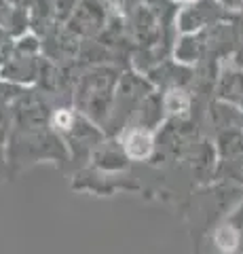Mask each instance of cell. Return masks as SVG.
I'll return each mask as SVG.
<instances>
[{
	"mask_svg": "<svg viewBox=\"0 0 243 254\" xmlns=\"http://www.w3.org/2000/svg\"><path fill=\"white\" fill-rule=\"evenodd\" d=\"M214 242H216V246H218V248H220L224 254H231V252L237 250V246H239V233L235 231L233 227L224 225V227H220V229L216 231Z\"/></svg>",
	"mask_w": 243,
	"mask_h": 254,
	"instance_id": "2",
	"label": "cell"
},
{
	"mask_svg": "<svg viewBox=\"0 0 243 254\" xmlns=\"http://www.w3.org/2000/svg\"><path fill=\"white\" fill-rule=\"evenodd\" d=\"M186 106H188V100L184 98L182 93H178V91L169 93V98H167V108L171 110V113H182V110H186Z\"/></svg>",
	"mask_w": 243,
	"mask_h": 254,
	"instance_id": "3",
	"label": "cell"
},
{
	"mask_svg": "<svg viewBox=\"0 0 243 254\" xmlns=\"http://www.w3.org/2000/svg\"><path fill=\"white\" fill-rule=\"evenodd\" d=\"M123 148L131 159H146L152 153V136L144 129H133L125 138Z\"/></svg>",
	"mask_w": 243,
	"mask_h": 254,
	"instance_id": "1",
	"label": "cell"
},
{
	"mask_svg": "<svg viewBox=\"0 0 243 254\" xmlns=\"http://www.w3.org/2000/svg\"><path fill=\"white\" fill-rule=\"evenodd\" d=\"M74 123V117L68 113V110H59V113H55V117H53V125L57 127V129H70Z\"/></svg>",
	"mask_w": 243,
	"mask_h": 254,
	"instance_id": "4",
	"label": "cell"
}]
</instances>
